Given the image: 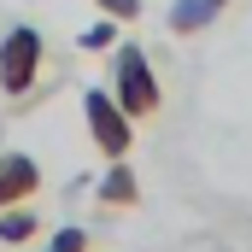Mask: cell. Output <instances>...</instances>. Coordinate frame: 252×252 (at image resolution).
Masks as SVG:
<instances>
[{"label":"cell","mask_w":252,"mask_h":252,"mask_svg":"<svg viewBox=\"0 0 252 252\" xmlns=\"http://www.w3.org/2000/svg\"><path fill=\"white\" fill-rule=\"evenodd\" d=\"M94 6H100L106 18H118V24H135V18H141V0H94Z\"/></svg>","instance_id":"cell-10"},{"label":"cell","mask_w":252,"mask_h":252,"mask_svg":"<svg viewBox=\"0 0 252 252\" xmlns=\"http://www.w3.org/2000/svg\"><path fill=\"white\" fill-rule=\"evenodd\" d=\"M35 235H41L35 211H24V205H6V211H0V241H6V247H24V241H35Z\"/></svg>","instance_id":"cell-7"},{"label":"cell","mask_w":252,"mask_h":252,"mask_svg":"<svg viewBox=\"0 0 252 252\" xmlns=\"http://www.w3.org/2000/svg\"><path fill=\"white\" fill-rule=\"evenodd\" d=\"M82 118H88V135H94V147H100L106 158H129L135 124H129L124 106L112 100V88H82Z\"/></svg>","instance_id":"cell-3"},{"label":"cell","mask_w":252,"mask_h":252,"mask_svg":"<svg viewBox=\"0 0 252 252\" xmlns=\"http://www.w3.org/2000/svg\"><path fill=\"white\" fill-rule=\"evenodd\" d=\"M35 188H41V164L30 153H0V211L35 199Z\"/></svg>","instance_id":"cell-4"},{"label":"cell","mask_w":252,"mask_h":252,"mask_svg":"<svg viewBox=\"0 0 252 252\" xmlns=\"http://www.w3.org/2000/svg\"><path fill=\"white\" fill-rule=\"evenodd\" d=\"M47 76V35L35 24H12L0 35V94L6 106H30Z\"/></svg>","instance_id":"cell-1"},{"label":"cell","mask_w":252,"mask_h":252,"mask_svg":"<svg viewBox=\"0 0 252 252\" xmlns=\"http://www.w3.org/2000/svg\"><path fill=\"white\" fill-rule=\"evenodd\" d=\"M94 199H100L106 211H129V205H141V182H135L129 158H112V170L100 176V188H94Z\"/></svg>","instance_id":"cell-5"},{"label":"cell","mask_w":252,"mask_h":252,"mask_svg":"<svg viewBox=\"0 0 252 252\" xmlns=\"http://www.w3.org/2000/svg\"><path fill=\"white\" fill-rule=\"evenodd\" d=\"M88 247H94V235H88L82 223H64L59 235L47 241V252H88Z\"/></svg>","instance_id":"cell-9"},{"label":"cell","mask_w":252,"mask_h":252,"mask_svg":"<svg viewBox=\"0 0 252 252\" xmlns=\"http://www.w3.org/2000/svg\"><path fill=\"white\" fill-rule=\"evenodd\" d=\"M223 6H229V0H217V12H223Z\"/></svg>","instance_id":"cell-11"},{"label":"cell","mask_w":252,"mask_h":252,"mask_svg":"<svg viewBox=\"0 0 252 252\" xmlns=\"http://www.w3.org/2000/svg\"><path fill=\"white\" fill-rule=\"evenodd\" d=\"M112 100L129 112V124H147L164 112V88L153 76V59L141 41H118L112 47Z\"/></svg>","instance_id":"cell-2"},{"label":"cell","mask_w":252,"mask_h":252,"mask_svg":"<svg viewBox=\"0 0 252 252\" xmlns=\"http://www.w3.org/2000/svg\"><path fill=\"white\" fill-rule=\"evenodd\" d=\"M217 18V0H176L170 6V35H199Z\"/></svg>","instance_id":"cell-6"},{"label":"cell","mask_w":252,"mask_h":252,"mask_svg":"<svg viewBox=\"0 0 252 252\" xmlns=\"http://www.w3.org/2000/svg\"><path fill=\"white\" fill-rule=\"evenodd\" d=\"M118 47V18H100L82 30V53H112Z\"/></svg>","instance_id":"cell-8"}]
</instances>
